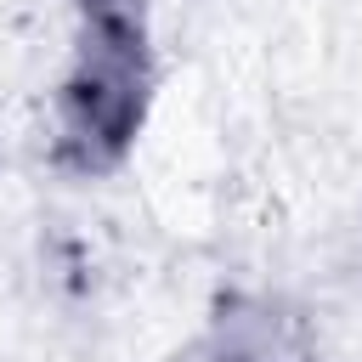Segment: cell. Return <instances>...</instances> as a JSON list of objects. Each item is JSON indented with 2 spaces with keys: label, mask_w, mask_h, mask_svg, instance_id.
Instances as JSON below:
<instances>
[{
  "label": "cell",
  "mask_w": 362,
  "mask_h": 362,
  "mask_svg": "<svg viewBox=\"0 0 362 362\" xmlns=\"http://www.w3.org/2000/svg\"><path fill=\"white\" fill-rule=\"evenodd\" d=\"M153 96V51H147V11L141 0H79L74 57L57 79V164L74 175L113 170Z\"/></svg>",
  "instance_id": "obj_1"
},
{
  "label": "cell",
  "mask_w": 362,
  "mask_h": 362,
  "mask_svg": "<svg viewBox=\"0 0 362 362\" xmlns=\"http://www.w3.org/2000/svg\"><path fill=\"white\" fill-rule=\"evenodd\" d=\"M192 362H322V356L300 328V317L277 311L272 300H226L209 317Z\"/></svg>",
  "instance_id": "obj_2"
}]
</instances>
